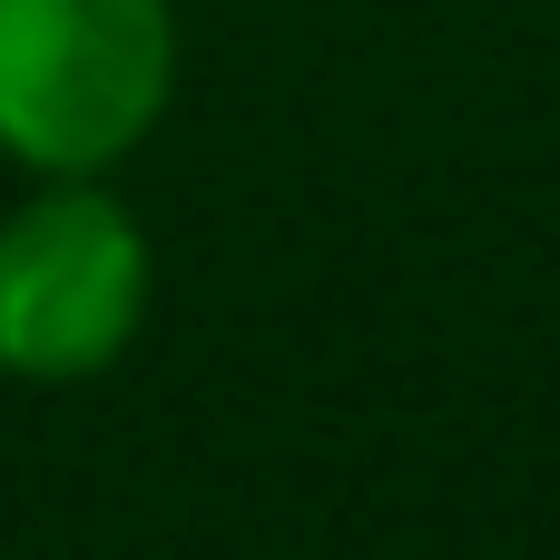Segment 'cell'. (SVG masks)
Segmentation results:
<instances>
[{"mask_svg":"<svg viewBox=\"0 0 560 560\" xmlns=\"http://www.w3.org/2000/svg\"><path fill=\"white\" fill-rule=\"evenodd\" d=\"M148 315V236L118 197L49 187L0 226V364L30 384H69L118 364Z\"/></svg>","mask_w":560,"mask_h":560,"instance_id":"2","label":"cell"},{"mask_svg":"<svg viewBox=\"0 0 560 560\" xmlns=\"http://www.w3.org/2000/svg\"><path fill=\"white\" fill-rule=\"evenodd\" d=\"M167 0H0V148L30 167H108L167 108Z\"/></svg>","mask_w":560,"mask_h":560,"instance_id":"1","label":"cell"}]
</instances>
